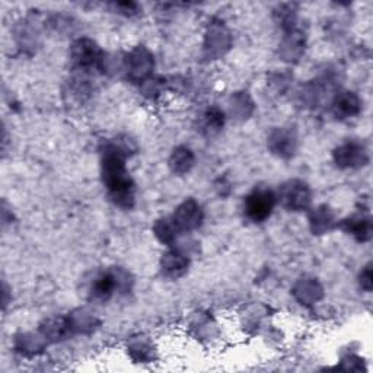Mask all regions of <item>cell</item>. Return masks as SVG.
Returning <instances> with one entry per match:
<instances>
[{"instance_id":"ba28073f","label":"cell","mask_w":373,"mask_h":373,"mask_svg":"<svg viewBox=\"0 0 373 373\" xmlns=\"http://www.w3.org/2000/svg\"><path fill=\"white\" fill-rule=\"evenodd\" d=\"M127 73L131 81L145 82L153 69V57L145 47H136L127 56Z\"/></svg>"},{"instance_id":"d6986e66","label":"cell","mask_w":373,"mask_h":373,"mask_svg":"<svg viewBox=\"0 0 373 373\" xmlns=\"http://www.w3.org/2000/svg\"><path fill=\"white\" fill-rule=\"evenodd\" d=\"M114 6V11L121 13V15H126V16H133L136 15L140 9V6L135 2H117V4H113Z\"/></svg>"},{"instance_id":"7c38bea8","label":"cell","mask_w":373,"mask_h":373,"mask_svg":"<svg viewBox=\"0 0 373 373\" xmlns=\"http://www.w3.org/2000/svg\"><path fill=\"white\" fill-rule=\"evenodd\" d=\"M343 229L359 243H366L372 238V221L367 216L357 215L343 221Z\"/></svg>"},{"instance_id":"9c48e42d","label":"cell","mask_w":373,"mask_h":373,"mask_svg":"<svg viewBox=\"0 0 373 373\" xmlns=\"http://www.w3.org/2000/svg\"><path fill=\"white\" fill-rule=\"evenodd\" d=\"M296 135L287 128H276L269 138L270 150L280 157H290L296 150Z\"/></svg>"},{"instance_id":"277c9868","label":"cell","mask_w":373,"mask_h":373,"mask_svg":"<svg viewBox=\"0 0 373 373\" xmlns=\"http://www.w3.org/2000/svg\"><path fill=\"white\" fill-rule=\"evenodd\" d=\"M70 59L79 70H89L102 63L104 52L95 41L89 38H79L70 47Z\"/></svg>"},{"instance_id":"4fadbf2b","label":"cell","mask_w":373,"mask_h":373,"mask_svg":"<svg viewBox=\"0 0 373 373\" xmlns=\"http://www.w3.org/2000/svg\"><path fill=\"white\" fill-rule=\"evenodd\" d=\"M309 223H311V229L315 235L327 233L333 229V226L335 223L334 213L327 206H319L311 213Z\"/></svg>"},{"instance_id":"52a82bcc","label":"cell","mask_w":373,"mask_h":373,"mask_svg":"<svg viewBox=\"0 0 373 373\" xmlns=\"http://www.w3.org/2000/svg\"><path fill=\"white\" fill-rule=\"evenodd\" d=\"M179 232H191L203 223V210L196 200H185L171 218Z\"/></svg>"},{"instance_id":"8992f818","label":"cell","mask_w":373,"mask_h":373,"mask_svg":"<svg viewBox=\"0 0 373 373\" xmlns=\"http://www.w3.org/2000/svg\"><path fill=\"white\" fill-rule=\"evenodd\" d=\"M334 161L338 168L356 169L364 167L369 162V153L363 145L349 142L334 150Z\"/></svg>"},{"instance_id":"ac0fdd59","label":"cell","mask_w":373,"mask_h":373,"mask_svg":"<svg viewBox=\"0 0 373 373\" xmlns=\"http://www.w3.org/2000/svg\"><path fill=\"white\" fill-rule=\"evenodd\" d=\"M321 291L323 290H321V287L318 286L316 282L302 280L295 289V295L301 302L308 305L309 302H315L321 298Z\"/></svg>"},{"instance_id":"5b68a950","label":"cell","mask_w":373,"mask_h":373,"mask_svg":"<svg viewBox=\"0 0 373 373\" xmlns=\"http://www.w3.org/2000/svg\"><path fill=\"white\" fill-rule=\"evenodd\" d=\"M128 287V274L123 270L102 273L98 276L91 287V298L96 302H106L113 298L117 290Z\"/></svg>"},{"instance_id":"3957f363","label":"cell","mask_w":373,"mask_h":373,"mask_svg":"<svg viewBox=\"0 0 373 373\" xmlns=\"http://www.w3.org/2000/svg\"><path fill=\"white\" fill-rule=\"evenodd\" d=\"M277 200L290 211L306 210L312 200L309 185L301 179H290L280 186Z\"/></svg>"},{"instance_id":"30bf717a","label":"cell","mask_w":373,"mask_h":373,"mask_svg":"<svg viewBox=\"0 0 373 373\" xmlns=\"http://www.w3.org/2000/svg\"><path fill=\"white\" fill-rule=\"evenodd\" d=\"M162 273L169 279H178L186 273L189 269V257L179 250L168 251L162 255L161 261Z\"/></svg>"},{"instance_id":"e0dca14e","label":"cell","mask_w":373,"mask_h":373,"mask_svg":"<svg viewBox=\"0 0 373 373\" xmlns=\"http://www.w3.org/2000/svg\"><path fill=\"white\" fill-rule=\"evenodd\" d=\"M153 230H155V235H156V238L159 239V241H161L162 244H167V245H172L177 241L178 235L181 233L178 230V228L175 226L172 219L157 221L155 228H153Z\"/></svg>"},{"instance_id":"9a60e30c","label":"cell","mask_w":373,"mask_h":373,"mask_svg":"<svg viewBox=\"0 0 373 373\" xmlns=\"http://www.w3.org/2000/svg\"><path fill=\"white\" fill-rule=\"evenodd\" d=\"M72 331L69 318H50L41 325V334L45 337V340H60L63 338L67 333Z\"/></svg>"},{"instance_id":"2e32d148","label":"cell","mask_w":373,"mask_h":373,"mask_svg":"<svg viewBox=\"0 0 373 373\" xmlns=\"http://www.w3.org/2000/svg\"><path fill=\"white\" fill-rule=\"evenodd\" d=\"M223 124H225V114H223V111L216 108V106L208 108L201 116V121H200L201 131L206 133V135H208V136L219 133L223 128Z\"/></svg>"},{"instance_id":"6da1fadb","label":"cell","mask_w":373,"mask_h":373,"mask_svg":"<svg viewBox=\"0 0 373 373\" xmlns=\"http://www.w3.org/2000/svg\"><path fill=\"white\" fill-rule=\"evenodd\" d=\"M128 150L130 147L120 142L113 143L105 147L101 161L104 185L108 190L113 203L121 208H131L136 200V185L126 168V159L130 155Z\"/></svg>"},{"instance_id":"8fae6325","label":"cell","mask_w":373,"mask_h":373,"mask_svg":"<svg viewBox=\"0 0 373 373\" xmlns=\"http://www.w3.org/2000/svg\"><path fill=\"white\" fill-rule=\"evenodd\" d=\"M333 111L338 118L355 117L360 111V99L350 91L340 92L333 101Z\"/></svg>"},{"instance_id":"5bb4252c","label":"cell","mask_w":373,"mask_h":373,"mask_svg":"<svg viewBox=\"0 0 373 373\" xmlns=\"http://www.w3.org/2000/svg\"><path fill=\"white\" fill-rule=\"evenodd\" d=\"M194 153L191 152L190 147L179 146L174 149L171 157H169V167L174 174L184 175L186 172H190L191 168L194 167Z\"/></svg>"},{"instance_id":"7a4b0ae2","label":"cell","mask_w":373,"mask_h":373,"mask_svg":"<svg viewBox=\"0 0 373 373\" xmlns=\"http://www.w3.org/2000/svg\"><path fill=\"white\" fill-rule=\"evenodd\" d=\"M277 196L269 189H257L245 199L244 210L250 221L262 223L267 221L276 207Z\"/></svg>"},{"instance_id":"ffe728a7","label":"cell","mask_w":373,"mask_h":373,"mask_svg":"<svg viewBox=\"0 0 373 373\" xmlns=\"http://www.w3.org/2000/svg\"><path fill=\"white\" fill-rule=\"evenodd\" d=\"M372 284H373V282H372V269H370V265H367V267H364V270L360 274V286L366 291H370L372 290Z\"/></svg>"}]
</instances>
